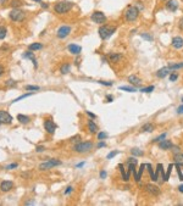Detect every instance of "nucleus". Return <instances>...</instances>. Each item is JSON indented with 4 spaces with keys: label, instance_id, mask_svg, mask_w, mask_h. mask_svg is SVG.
<instances>
[{
    "label": "nucleus",
    "instance_id": "33",
    "mask_svg": "<svg viewBox=\"0 0 183 206\" xmlns=\"http://www.w3.org/2000/svg\"><path fill=\"white\" fill-rule=\"evenodd\" d=\"M31 95H33V93H26V94H23V95H21V97H18V98H16L15 100H13L12 102H17V101H20V100H22V99H25V98H27V97H31Z\"/></svg>",
    "mask_w": 183,
    "mask_h": 206
},
{
    "label": "nucleus",
    "instance_id": "60",
    "mask_svg": "<svg viewBox=\"0 0 183 206\" xmlns=\"http://www.w3.org/2000/svg\"><path fill=\"white\" fill-rule=\"evenodd\" d=\"M1 3H3V4H4V3H5V0H1Z\"/></svg>",
    "mask_w": 183,
    "mask_h": 206
},
{
    "label": "nucleus",
    "instance_id": "29",
    "mask_svg": "<svg viewBox=\"0 0 183 206\" xmlns=\"http://www.w3.org/2000/svg\"><path fill=\"white\" fill-rule=\"evenodd\" d=\"M121 90H126V92H130V93H133V92H137V89L135 87H127V85H123V87H120Z\"/></svg>",
    "mask_w": 183,
    "mask_h": 206
},
{
    "label": "nucleus",
    "instance_id": "17",
    "mask_svg": "<svg viewBox=\"0 0 183 206\" xmlns=\"http://www.w3.org/2000/svg\"><path fill=\"white\" fill-rule=\"evenodd\" d=\"M168 73H170V68H168V67H164V68H160V70L156 72V76L159 78H165Z\"/></svg>",
    "mask_w": 183,
    "mask_h": 206
},
{
    "label": "nucleus",
    "instance_id": "24",
    "mask_svg": "<svg viewBox=\"0 0 183 206\" xmlns=\"http://www.w3.org/2000/svg\"><path fill=\"white\" fill-rule=\"evenodd\" d=\"M109 59L112 61V62H117L118 60L122 59V55H120V54H110L109 55Z\"/></svg>",
    "mask_w": 183,
    "mask_h": 206
},
{
    "label": "nucleus",
    "instance_id": "23",
    "mask_svg": "<svg viewBox=\"0 0 183 206\" xmlns=\"http://www.w3.org/2000/svg\"><path fill=\"white\" fill-rule=\"evenodd\" d=\"M43 48V45L40 44V43H32L29 46H28V49L32 50V51H34V50H40Z\"/></svg>",
    "mask_w": 183,
    "mask_h": 206
},
{
    "label": "nucleus",
    "instance_id": "50",
    "mask_svg": "<svg viewBox=\"0 0 183 206\" xmlns=\"http://www.w3.org/2000/svg\"><path fill=\"white\" fill-rule=\"evenodd\" d=\"M177 114H183V105H181V106L177 109Z\"/></svg>",
    "mask_w": 183,
    "mask_h": 206
},
{
    "label": "nucleus",
    "instance_id": "34",
    "mask_svg": "<svg viewBox=\"0 0 183 206\" xmlns=\"http://www.w3.org/2000/svg\"><path fill=\"white\" fill-rule=\"evenodd\" d=\"M11 6H12V8H18V6H21L22 5V1H21V0H12V1H11V4H10Z\"/></svg>",
    "mask_w": 183,
    "mask_h": 206
},
{
    "label": "nucleus",
    "instance_id": "47",
    "mask_svg": "<svg viewBox=\"0 0 183 206\" xmlns=\"http://www.w3.org/2000/svg\"><path fill=\"white\" fill-rule=\"evenodd\" d=\"M98 83L100 84H104V85H112L111 82H104V81H98Z\"/></svg>",
    "mask_w": 183,
    "mask_h": 206
},
{
    "label": "nucleus",
    "instance_id": "1",
    "mask_svg": "<svg viewBox=\"0 0 183 206\" xmlns=\"http://www.w3.org/2000/svg\"><path fill=\"white\" fill-rule=\"evenodd\" d=\"M139 16V9L137 5H128L125 10V18L128 22H134Z\"/></svg>",
    "mask_w": 183,
    "mask_h": 206
},
{
    "label": "nucleus",
    "instance_id": "38",
    "mask_svg": "<svg viewBox=\"0 0 183 206\" xmlns=\"http://www.w3.org/2000/svg\"><path fill=\"white\" fill-rule=\"evenodd\" d=\"M154 90V87L153 85H150V87H147V88H143L140 92H143V93H151Z\"/></svg>",
    "mask_w": 183,
    "mask_h": 206
},
{
    "label": "nucleus",
    "instance_id": "8",
    "mask_svg": "<svg viewBox=\"0 0 183 206\" xmlns=\"http://www.w3.org/2000/svg\"><path fill=\"white\" fill-rule=\"evenodd\" d=\"M12 122V117L9 112L4 111V110H0V125L4 123V125H10Z\"/></svg>",
    "mask_w": 183,
    "mask_h": 206
},
{
    "label": "nucleus",
    "instance_id": "28",
    "mask_svg": "<svg viewBox=\"0 0 183 206\" xmlns=\"http://www.w3.org/2000/svg\"><path fill=\"white\" fill-rule=\"evenodd\" d=\"M120 168H121V172H122V179H123V181H128V179H130V173H126L125 172L123 166H122V165H120Z\"/></svg>",
    "mask_w": 183,
    "mask_h": 206
},
{
    "label": "nucleus",
    "instance_id": "46",
    "mask_svg": "<svg viewBox=\"0 0 183 206\" xmlns=\"http://www.w3.org/2000/svg\"><path fill=\"white\" fill-rule=\"evenodd\" d=\"M178 78V76H177V73H172L171 74V76H170V81L171 82H173V81H176V79H177Z\"/></svg>",
    "mask_w": 183,
    "mask_h": 206
},
{
    "label": "nucleus",
    "instance_id": "21",
    "mask_svg": "<svg viewBox=\"0 0 183 206\" xmlns=\"http://www.w3.org/2000/svg\"><path fill=\"white\" fill-rule=\"evenodd\" d=\"M17 120L20 121V123H22V125H27V123L29 122V117L26 115H17Z\"/></svg>",
    "mask_w": 183,
    "mask_h": 206
},
{
    "label": "nucleus",
    "instance_id": "49",
    "mask_svg": "<svg viewBox=\"0 0 183 206\" xmlns=\"http://www.w3.org/2000/svg\"><path fill=\"white\" fill-rule=\"evenodd\" d=\"M105 145H106V144H105L104 142H99V143H98V145H97V146H98V148H104Z\"/></svg>",
    "mask_w": 183,
    "mask_h": 206
},
{
    "label": "nucleus",
    "instance_id": "4",
    "mask_svg": "<svg viewBox=\"0 0 183 206\" xmlns=\"http://www.w3.org/2000/svg\"><path fill=\"white\" fill-rule=\"evenodd\" d=\"M115 31H116V28L115 27H110V26H101L100 28H99V36L101 39H107V38H110L112 34L115 33Z\"/></svg>",
    "mask_w": 183,
    "mask_h": 206
},
{
    "label": "nucleus",
    "instance_id": "35",
    "mask_svg": "<svg viewBox=\"0 0 183 206\" xmlns=\"http://www.w3.org/2000/svg\"><path fill=\"white\" fill-rule=\"evenodd\" d=\"M6 87H15L17 84V82H15L13 79H9V81H6Z\"/></svg>",
    "mask_w": 183,
    "mask_h": 206
},
{
    "label": "nucleus",
    "instance_id": "2",
    "mask_svg": "<svg viewBox=\"0 0 183 206\" xmlns=\"http://www.w3.org/2000/svg\"><path fill=\"white\" fill-rule=\"evenodd\" d=\"M72 8H73V3H72V1H67V0H64V1H59L57 4H55V6H54V10H55L56 13H60V15H62V13L69 12Z\"/></svg>",
    "mask_w": 183,
    "mask_h": 206
},
{
    "label": "nucleus",
    "instance_id": "14",
    "mask_svg": "<svg viewBox=\"0 0 183 206\" xmlns=\"http://www.w3.org/2000/svg\"><path fill=\"white\" fill-rule=\"evenodd\" d=\"M67 49H69V51L71 54H74V55H78L81 51H82V48H81L79 45H76V44H70L69 46H67Z\"/></svg>",
    "mask_w": 183,
    "mask_h": 206
},
{
    "label": "nucleus",
    "instance_id": "39",
    "mask_svg": "<svg viewBox=\"0 0 183 206\" xmlns=\"http://www.w3.org/2000/svg\"><path fill=\"white\" fill-rule=\"evenodd\" d=\"M18 167V163H10V165H8L5 168L6 170H13V168H17Z\"/></svg>",
    "mask_w": 183,
    "mask_h": 206
},
{
    "label": "nucleus",
    "instance_id": "57",
    "mask_svg": "<svg viewBox=\"0 0 183 206\" xmlns=\"http://www.w3.org/2000/svg\"><path fill=\"white\" fill-rule=\"evenodd\" d=\"M33 204H34V201H27L25 205H33Z\"/></svg>",
    "mask_w": 183,
    "mask_h": 206
},
{
    "label": "nucleus",
    "instance_id": "19",
    "mask_svg": "<svg viewBox=\"0 0 183 206\" xmlns=\"http://www.w3.org/2000/svg\"><path fill=\"white\" fill-rule=\"evenodd\" d=\"M128 82H130L131 84H133L134 87H138V85L140 84L142 81H140L137 76H130V77H128Z\"/></svg>",
    "mask_w": 183,
    "mask_h": 206
},
{
    "label": "nucleus",
    "instance_id": "13",
    "mask_svg": "<svg viewBox=\"0 0 183 206\" xmlns=\"http://www.w3.org/2000/svg\"><path fill=\"white\" fill-rule=\"evenodd\" d=\"M23 57H26V59H28V60H31L32 62H33V65H34V67L37 68L38 67V64H37V60H36V57H34V54L32 53V50H28V51H26L25 54H23Z\"/></svg>",
    "mask_w": 183,
    "mask_h": 206
},
{
    "label": "nucleus",
    "instance_id": "30",
    "mask_svg": "<svg viewBox=\"0 0 183 206\" xmlns=\"http://www.w3.org/2000/svg\"><path fill=\"white\" fill-rule=\"evenodd\" d=\"M131 153H132L133 156H143V154H144L140 149H137V148H135V149H132V150H131Z\"/></svg>",
    "mask_w": 183,
    "mask_h": 206
},
{
    "label": "nucleus",
    "instance_id": "11",
    "mask_svg": "<svg viewBox=\"0 0 183 206\" xmlns=\"http://www.w3.org/2000/svg\"><path fill=\"white\" fill-rule=\"evenodd\" d=\"M166 9H167L168 11H171V12L176 11V10L178 9V1H177V0H167V3H166Z\"/></svg>",
    "mask_w": 183,
    "mask_h": 206
},
{
    "label": "nucleus",
    "instance_id": "6",
    "mask_svg": "<svg viewBox=\"0 0 183 206\" xmlns=\"http://www.w3.org/2000/svg\"><path fill=\"white\" fill-rule=\"evenodd\" d=\"M59 165H61V161L51 159V160H48V161H45L43 163H40L39 165V170L40 171H46V170H50V168L55 167V166H59Z\"/></svg>",
    "mask_w": 183,
    "mask_h": 206
},
{
    "label": "nucleus",
    "instance_id": "5",
    "mask_svg": "<svg viewBox=\"0 0 183 206\" xmlns=\"http://www.w3.org/2000/svg\"><path fill=\"white\" fill-rule=\"evenodd\" d=\"M93 149V144L90 142H83V143H78L77 145H74L73 150L74 151H77L79 154H84V153H88L90 151Z\"/></svg>",
    "mask_w": 183,
    "mask_h": 206
},
{
    "label": "nucleus",
    "instance_id": "22",
    "mask_svg": "<svg viewBox=\"0 0 183 206\" xmlns=\"http://www.w3.org/2000/svg\"><path fill=\"white\" fill-rule=\"evenodd\" d=\"M88 128H89V132H90V133H97V132H98V126H97L93 121L88 122Z\"/></svg>",
    "mask_w": 183,
    "mask_h": 206
},
{
    "label": "nucleus",
    "instance_id": "7",
    "mask_svg": "<svg viewBox=\"0 0 183 206\" xmlns=\"http://www.w3.org/2000/svg\"><path fill=\"white\" fill-rule=\"evenodd\" d=\"M90 18H92L93 22H95V23H98V25H103V23L106 22V16H105L101 11H94V12L92 13Z\"/></svg>",
    "mask_w": 183,
    "mask_h": 206
},
{
    "label": "nucleus",
    "instance_id": "18",
    "mask_svg": "<svg viewBox=\"0 0 183 206\" xmlns=\"http://www.w3.org/2000/svg\"><path fill=\"white\" fill-rule=\"evenodd\" d=\"M147 190H148L150 194H153V195H158V194L160 193L159 188L155 187V185H153V184H148V185H147Z\"/></svg>",
    "mask_w": 183,
    "mask_h": 206
},
{
    "label": "nucleus",
    "instance_id": "53",
    "mask_svg": "<svg viewBox=\"0 0 183 206\" xmlns=\"http://www.w3.org/2000/svg\"><path fill=\"white\" fill-rule=\"evenodd\" d=\"M179 28L183 29V18H181V21H179Z\"/></svg>",
    "mask_w": 183,
    "mask_h": 206
},
{
    "label": "nucleus",
    "instance_id": "44",
    "mask_svg": "<svg viewBox=\"0 0 183 206\" xmlns=\"http://www.w3.org/2000/svg\"><path fill=\"white\" fill-rule=\"evenodd\" d=\"M44 150H45V148H44L43 145H39V146L36 148V151H37V153H42V151H44Z\"/></svg>",
    "mask_w": 183,
    "mask_h": 206
},
{
    "label": "nucleus",
    "instance_id": "48",
    "mask_svg": "<svg viewBox=\"0 0 183 206\" xmlns=\"http://www.w3.org/2000/svg\"><path fill=\"white\" fill-rule=\"evenodd\" d=\"M86 114H87L88 116H90V117H92V118H95V117H97V116H95V115H94V114H92L90 111H86Z\"/></svg>",
    "mask_w": 183,
    "mask_h": 206
},
{
    "label": "nucleus",
    "instance_id": "51",
    "mask_svg": "<svg viewBox=\"0 0 183 206\" xmlns=\"http://www.w3.org/2000/svg\"><path fill=\"white\" fill-rule=\"evenodd\" d=\"M106 177V172H105V171H101V172H100V178H105Z\"/></svg>",
    "mask_w": 183,
    "mask_h": 206
},
{
    "label": "nucleus",
    "instance_id": "26",
    "mask_svg": "<svg viewBox=\"0 0 183 206\" xmlns=\"http://www.w3.org/2000/svg\"><path fill=\"white\" fill-rule=\"evenodd\" d=\"M175 162H176V163H178V165L183 163V153H181V154H176V155H175Z\"/></svg>",
    "mask_w": 183,
    "mask_h": 206
},
{
    "label": "nucleus",
    "instance_id": "59",
    "mask_svg": "<svg viewBox=\"0 0 183 206\" xmlns=\"http://www.w3.org/2000/svg\"><path fill=\"white\" fill-rule=\"evenodd\" d=\"M33 1H37V3H39V4H42V0H33Z\"/></svg>",
    "mask_w": 183,
    "mask_h": 206
},
{
    "label": "nucleus",
    "instance_id": "54",
    "mask_svg": "<svg viewBox=\"0 0 183 206\" xmlns=\"http://www.w3.org/2000/svg\"><path fill=\"white\" fill-rule=\"evenodd\" d=\"M3 73H4V67H3L1 65H0V76H1Z\"/></svg>",
    "mask_w": 183,
    "mask_h": 206
},
{
    "label": "nucleus",
    "instance_id": "15",
    "mask_svg": "<svg viewBox=\"0 0 183 206\" xmlns=\"http://www.w3.org/2000/svg\"><path fill=\"white\" fill-rule=\"evenodd\" d=\"M172 45H173V48H176V49H181V48H183V38L175 37L172 39Z\"/></svg>",
    "mask_w": 183,
    "mask_h": 206
},
{
    "label": "nucleus",
    "instance_id": "42",
    "mask_svg": "<svg viewBox=\"0 0 183 206\" xmlns=\"http://www.w3.org/2000/svg\"><path fill=\"white\" fill-rule=\"evenodd\" d=\"M72 191H73V188H72L71 185H70V187H67V189L65 190V195H69V194H71Z\"/></svg>",
    "mask_w": 183,
    "mask_h": 206
},
{
    "label": "nucleus",
    "instance_id": "56",
    "mask_svg": "<svg viewBox=\"0 0 183 206\" xmlns=\"http://www.w3.org/2000/svg\"><path fill=\"white\" fill-rule=\"evenodd\" d=\"M83 165H84V162H81V163H78V165H77V166H76V167H77V168H79V167H82V166H83Z\"/></svg>",
    "mask_w": 183,
    "mask_h": 206
},
{
    "label": "nucleus",
    "instance_id": "31",
    "mask_svg": "<svg viewBox=\"0 0 183 206\" xmlns=\"http://www.w3.org/2000/svg\"><path fill=\"white\" fill-rule=\"evenodd\" d=\"M183 67V62H179V64H170L168 65V68L170 70H177V68H182Z\"/></svg>",
    "mask_w": 183,
    "mask_h": 206
},
{
    "label": "nucleus",
    "instance_id": "9",
    "mask_svg": "<svg viewBox=\"0 0 183 206\" xmlns=\"http://www.w3.org/2000/svg\"><path fill=\"white\" fill-rule=\"evenodd\" d=\"M70 33H71V27L70 26H61L56 32V36L62 39V38H66Z\"/></svg>",
    "mask_w": 183,
    "mask_h": 206
},
{
    "label": "nucleus",
    "instance_id": "10",
    "mask_svg": "<svg viewBox=\"0 0 183 206\" xmlns=\"http://www.w3.org/2000/svg\"><path fill=\"white\" fill-rule=\"evenodd\" d=\"M44 128L49 134H54V132L56 130V125L51 120H45L44 121Z\"/></svg>",
    "mask_w": 183,
    "mask_h": 206
},
{
    "label": "nucleus",
    "instance_id": "27",
    "mask_svg": "<svg viewBox=\"0 0 183 206\" xmlns=\"http://www.w3.org/2000/svg\"><path fill=\"white\" fill-rule=\"evenodd\" d=\"M142 130H143V132H153L154 127H153V125H150V123H147V125H144L143 127H142Z\"/></svg>",
    "mask_w": 183,
    "mask_h": 206
},
{
    "label": "nucleus",
    "instance_id": "3",
    "mask_svg": "<svg viewBox=\"0 0 183 206\" xmlns=\"http://www.w3.org/2000/svg\"><path fill=\"white\" fill-rule=\"evenodd\" d=\"M9 17L12 20L13 22H22L25 20V17H26V12L22 11L21 9L16 8V9H13V10L10 11Z\"/></svg>",
    "mask_w": 183,
    "mask_h": 206
},
{
    "label": "nucleus",
    "instance_id": "32",
    "mask_svg": "<svg viewBox=\"0 0 183 206\" xmlns=\"http://www.w3.org/2000/svg\"><path fill=\"white\" fill-rule=\"evenodd\" d=\"M6 34H8V31H6V28L4 26H1V27H0V40L4 39L6 37Z\"/></svg>",
    "mask_w": 183,
    "mask_h": 206
},
{
    "label": "nucleus",
    "instance_id": "16",
    "mask_svg": "<svg viewBox=\"0 0 183 206\" xmlns=\"http://www.w3.org/2000/svg\"><path fill=\"white\" fill-rule=\"evenodd\" d=\"M159 146H160V149L168 150V149H171V148L173 146V144H172V142H170V140H161L160 144H159Z\"/></svg>",
    "mask_w": 183,
    "mask_h": 206
},
{
    "label": "nucleus",
    "instance_id": "25",
    "mask_svg": "<svg viewBox=\"0 0 183 206\" xmlns=\"http://www.w3.org/2000/svg\"><path fill=\"white\" fill-rule=\"evenodd\" d=\"M70 68H71L70 64H64L62 66H61L60 71H61V73H62V74H66V73H69V72H70Z\"/></svg>",
    "mask_w": 183,
    "mask_h": 206
},
{
    "label": "nucleus",
    "instance_id": "12",
    "mask_svg": "<svg viewBox=\"0 0 183 206\" xmlns=\"http://www.w3.org/2000/svg\"><path fill=\"white\" fill-rule=\"evenodd\" d=\"M13 187V183L11 181H4L0 184V190L1 191H10Z\"/></svg>",
    "mask_w": 183,
    "mask_h": 206
},
{
    "label": "nucleus",
    "instance_id": "36",
    "mask_svg": "<svg viewBox=\"0 0 183 206\" xmlns=\"http://www.w3.org/2000/svg\"><path fill=\"white\" fill-rule=\"evenodd\" d=\"M26 90H39L38 85H26Z\"/></svg>",
    "mask_w": 183,
    "mask_h": 206
},
{
    "label": "nucleus",
    "instance_id": "45",
    "mask_svg": "<svg viewBox=\"0 0 183 206\" xmlns=\"http://www.w3.org/2000/svg\"><path fill=\"white\" fill-rule=\"evenodd\" d=\"M118 154V151H116V150H115V151H111L109 155H107V159H112V157L115 156V155H117Z\"/></svg>",
    "mask_w": 183,
    "mask_h": 206
},
{
    "label": "nucleus",
    "instance_id": "40",
    "mask_svg": "<svg viewBox=\"0 0 183 206\" xmlns=\"http://www.w3.org/2000/svg\"><path fill=\"white\" fill-rule=\"evenodd\" d=\"M165 137H166V133H162V134H160L154 142H161V140H164V139H165Z\"/></svg>",
    "mask_w": 183,
    "mask_h": 206
},
{
    "label": "nucleus",
    "instance_id": "20",
    "mask_svg": "<svg viewBox=\"0 0 183 206\" xmlns=\"http://www.w3.org/2000/svg\"><path fill=\"white\" fill-rule=\"evenodd\" d=\"M147 166L143 163V165H140V167H139V171H138V173L135 174V181L137 182H140V179H142V174H143V172H144V168H145Z\"/></svg>",
    "mask_w": 183,
    "mask_h": 206
},
{
    "label": "nucleus",
    "instance_id": "52",
    "mask_svg": "<svg viewBox=\"0 0 183 206\" xmlns=\"http://www.w3.org/2000/svg\"><path fill=\"white\" fill-rule=\"evenodd\" d=\"M42 8H44V9L46 8V9H48V8H49V5H48V4H45V3H43V1H42Z\"/></svg>",
    "mask_w": 183,
    "mask_h": 206
},
{
    "label": "nucleus",
    "instance_id": "37",
    "mask_svg": "<svg viewBox=\"0 0 183 206\" xmlns=\"http://www.w3.org/2000/svg\"><path fill=\"white\" fill-rule=\"evenodd\" d=\"M171 170H172V165H170L168 166V170H167V172L165 174V179L164 181H168V178H170V174H171Z\"/></svg>",
    "mask_w": 183,
    "mask_h": 206
},
{
    "label": "nucleus",
    "instance_id": "43",
    "mask_svg": "<svg viewBox=\"0 0 183 206\" xmlns=\"http://www.w3.org/2000/svg\"><path fill=\"white\" fill-rule=\"evenodd\" d=\"M142 38H144V39H147V40H151V39H153L151 36H149V34H147V33L142 34Z\"/></svg>",
    "mask_w": 183,
    "mask_h": 206
},
{
    "label": "nucleus",
    "instance_id": "58",
    "mask_svg": "<svg viewBox=\"0 0 183 206\" xmlns=\"http://www.w3.org/2000/svg\"><path fill=\"white\" fill-rule=\"evenodd\" d=\"M178 190L181 191V193H183V185H179V187H178Z\"/></svg>",
    "mask_w": 183,
    "mask_h": 206
},
{
    "label": "nucleus",
    "instance_id": "41",
    "mask_svg": "<svg viewBox=\"0 0 183 206\" xmlns=\"http://www.w3.org/2000/svg\"><path fill=\"white\" fill-rule=\"evenodd\" d=\"M106 137H107V134H106V133L101 132V133H99V134H98V139H99V140H101V139H105Z\"/></svg>",
    "mask_w": 183,
    "mask_h": 206
},
{
    "label": "nucleus",
    "instance_id": "55",
    "mask_svg": "<svg viewBox=\"0 0 183 206\" xmlns=\"http://www.w3.org/2000/svg\"><path fill=\"white\" fill-rule=\"evenodd\" d=\"M106 98H107V101H109V102H110V101H112V97H111V95H107Z\"/></svg>",
    "mask_w": 183,
    "mask_h": 206
},
{
    "label": "nucleus",
    "instance_id": "61",
    "mask_svg": "<svg viewBox=\"0 0 183 206\" xmlns=\"http://www.w3.org/2000/svg\"><path fill=\"white\" fill-rule=\"evenodd\" d=\"M182 101H183V98H182Z\"/></svg>",
    "mask_w": 183,
    "mask_h": 206
}]
</instances>
